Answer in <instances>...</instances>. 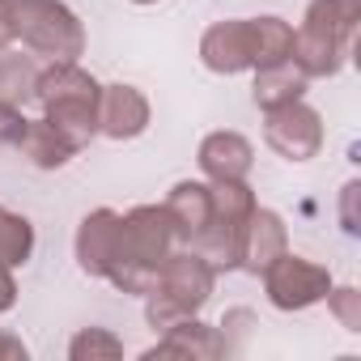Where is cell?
Segmentation results:
<instances>
[{
    "mask_svg": "<svg viewBox=\"0 0 361 361\" xmlns=\"http://www.w3.org/2000/svg\"><path fill=\"white\" fill-rule=\"evenodd\" d=\"M217 289V272L196 255V251H170L145 293V319L153 331H166L170 323L200 314Z\"/></svg>",
    "mask_w": 361,
    "mask_h": 361,
    "instance_id": "obj_4",
    "label": "cell"
},
{
    "mask_svg": "<svg viewBox=\"0 0 361 361\" xmlns=\"http://www.w3.org/2000/svg\"><path fill=\"white\" fill-rule=\"evenodd\" d=\"M35 81H39V68L30 56H18V51H0V102H13V106H26L35 98Z\"/></svg>",
    "mask_w": 361,
    "mask_h": 361,
    "instance_id": "obj_19",
    "label": "cell"
},
{
    "mask_svg": "<svg viewBox=\"0 0 361 361\" xmlns=\"http://www.w3.org/2000/svg\"><path fill=\"white\" fill-rule=\"evenodd\" d=\"M209 192H213V217L230 226H243L259 204L247 178H221V183H209Z\"/></svg>",
    "mask_w": 361,
    "mask_h": 361,
    "instance_id": "obj_20",
    "label": "cell"
},
{
    "mask_svg": "<svg viewBox=\"0 0 361 361\" xmlns=\"http://www.w3.org/2000/svg\"><path fill=\"white\" fill-rule=\"evenodd\" d=\"M30 255H35V226H30V217H22V213L0 204V264L26 268Z\"/></svg>",
    "mask_w": 361,
    "mask_h": 361,
    "instance_id": "obj_18",
    "label": "cell"
},
{
    "mask_svg": "<svg viewBox=\"0 0 361 361\" xmlns=\"http://www.w3.org/2000/svg\"><path fill=\"white\" fill-rule=\"evenodd\" d=\"M123 357V340L111 327H81L68 340V361H119Z\"/></svg>",
    "mask_w": 361,
    "mask_h": 361,
    "instance_id": "obj_21",
    "label": "cell"
},
{
    "mask_svg": "<svg viewBox=\"0 0 361 361\" xmlns=\"http://www.w3.org/2000/svg\"><path fill=\"white\" fill-rule=\"evenodd\" d=\"M306 85L310 77L293 64V60H281V64H268V68H255V106L259 111H272V106H285V102H298L306 98Z\"/></svg>",
    "mask_w": 361,
    "mask_h": 361,
    "instance_id": "obj_16",
    "label": "cell"
},
{
    "mask_svg": "<svg viewBox=\"0 0 361 361\" xmlns=\"http://www.w3.org/2000/svg\"><path fill=\"white\" fill-rule=\"evenodd\" d=\"M98 98L102 85L81 68V60L47 64L35 81V102L43 106V119L56 123L77 153L98 136Z\"/></svg>",
    "mask_w": 361,
    "mask_h": 361,
    "instance_id": "obj_3",
    "label": "cell"
},
{
    "mask_svg": "<svg viewBox=\"0 0 361 361\" xmlns=\"http://www.w3.org/2000/svg\"><path fill=\"white\" fill-rule=\"evenodd\" d=\"M357 22H361V0H310L302 26L293 30V64L319 81V77H336L353 51L357 39Z\"/></svg>",
    "mask_w": 361,
    "mask_h": 361,
    "instance_id": "obj_2",
    "label": "cell"
},
{
    "mask_svg": "<svg viewBox=\"0 0 361 361\" xmlns=\"http://www.w3.org/2000/svg\"><path fill=\"white\" fill-rule=\"evenodd\" d=\"M264 145L285 161H310L323 149V115L306 98L272 106L264 111Z\"/></svg>",
    "mask_w": 361,
    "mask_h": 361,
    "instance_id": "obj_7",
    "label": "cell"
},
{
    "mask_svg": "<svg viewBox=\"0 0 361 361\" xmlns=\"http://www.w3.org/2000/svg\"><path fill=\"white\" fill-rule=\"evenodd\" d=\"M174 226L166 204H136L128 213H119V247H115V264L106 272V281L119 293L145 298L161 259L174 251Z\"/></svg>",
    "mask_w": 361,
    "mask_h": 361,
    "instance_id": "obj_1",
    "label": "cell"
},
{
    "mask_svg": "<svg viewBox=\"0 0 361 361\" xmlns=\"http://www.w3.org/2000/svg\"><path fill=\"white\" fill-rule=\"evenodd\" d=\"M0 361H26V344L9 331H0Z\"/></svg>",
    "mask_w": 361,
    "mask_h": 361,
    "instance_id": "obj_27",
    "label": "cell"
},
{
    "mask_svg": "<svg viewBox=\"0 0 361 361\" xmlns=\"http://www.w3.org/2000/svg\"><path fill=\"white\" fill-rule=\"evenodd\" d=\"M132 5H157V0H132Z\"/></svg>",
    "mask_w": 361,
    "mask_h": 361,
    "instance_id": "obj_28",
    "label": "cell"
},
{
    "mask_svg": "<svg viewBox=\"0 0 361 361\" xmlns=\"http://www.w3.org/2000/svg\"><path fill=\"white\" fill-rule=\"evenodd\" d=\"M196 161H200V174L209 178V183H221V178H247L251 166H255V145L243 132L217 128V132H209L200 140Z\"/></svg>",
    "mask_w": 361,
    "mask_h": 361,
    "instance_id": "obj_13",
    "label": "cell"
},
{
    "mask_svg": "<svg viewBox=\"0 0 361 361\" xmlns=\"http://www.w3.org/2000/svg\"><path fill=\"white\" fill-rule=\"evenodd\" d=\"M200 64L217 77H238L255 68V35H251V18H226L213 22L200 35Z\"/></svg>",
    "mask_w": 361,
    "mask_h": 361,
    "instance_id": "obj_8",
    "label": "cell"
},
{
    "mask_svg": "<svg viewBox=\"0 0 361 361\" xmlns=\"http://www.w3.org/2000/svg\"><path fill=\"white\" fill-rule=\"evenodd\" d=\"M149 119H153V106H149L145 90H136L128 81L102 85V98H98V136H106V140H136V136L149 132Z\"/></svg>",
    "mask_w": 361,
    "mask_h": 361,
    "instance_id": "obj_9",
    "label": "cell"
},
{
    "mask_svg": "<svg viewBox=\"0 0 361 361\" xmlns=\"http://www.w3.org/2000/svg\"><path fill=\"white\" fill-rule=\"evenodd\" d=\"M18 35H13V0H0V51L13 47Z\"/></svg>",
    "mask_w": 361,
    "mask_h": 361,
    "instance_id": "obj_26",
    "label": "cell"
},
{
    "mask_svg": "<svg viewBox=\"0 0 361 361\" xmlns=\"http://www.w3.org/2000/svg\"><path fill=\"white\" fill-rule=\"evenodd\" d=\"M323 302H327L331 319H336L348 336L361 331V289H357V285H331Z\"/></svg>",
    "mask_w": 361,
    "mask_h": 361,
    "instance_id": "obj_22",
    "label": "cell"
},
{
    "mask_svg": "<svg viewBox=\"0 0 361 361\" xmlns=\"http://www.w3.org/2000/svg\"><path fill=\"white\" fill-rule=\"evenodd\" d=\"M357 196H361V183H357V178H348V183H344V192H340V230H344L348 238H357V234H361Z\"/></svg>",
    "mask_w": 361,
    "mask_h": 361,
    "instance_id": "obj_24",
    "label": "cell"
},
{
    "mask_svg": "<svg viewBox=\"0 0 361 361\" xmlns=\"http://www.w3.org/2000/svg\"><path fill=\"white\" fill-rule=\"evenodd\" d=\"M251 35H255V68H268V64H281L293 56V26L276 13L251 18Z\"/></svg>",
    "mask_w": 361,
    "mask_h": 361,
    "instance_id": "obj_17",
    "label": "cell"
},
{
    "mask_svg": "<svg viewBox=\"0 0 361 361\" xmlns=\"http://www.w3.org/2000/svg\"><path fill=\"white\" fill-rule=\"evenodd\" d=\"M13 306H18V281L9 264H0V314H9Z\"/></svg>",
    "mask_w": 361,
    "mask_h": 361,
    "instance_id": "obj_25",
    "label": "cell"
},
{
    "mask_svg": "<svg viewBox=\"0 0 361 361\" xmlns=\"http://www.w3.org/2000/svg\"><path fill=\"white\" fill-rule=\"evenodd\" d=\"M13 35L30 56L51 64L85 56V26L64 0H13Z\"/></svg>",
    "mask_w": 361,
    "mask_h": 361,
    "instance_id": "obj_5",
    "label": "cell"
},
{
    "mask_svg": "<svg viewBox=\"0 0 361 361\" xmlns=\"http://www.w3.org/2000/svg\"><path fill=\"white\" fill-rule=\"evenodd\" d=\"M161 204H166V213H170L174 238L183 243V247H188V243L209 226V217H213V192H209L204 178H178Z\"/></svg>",
    "mask_w": 361,
    "mask_h": 361,
    "instance_id": "obj_14",
    "label": "cell"
},
{
    "mask_svg": "<svg viewBox=\"0 0 361 361\" xmlns=\"http://www.w3.org/2000/svg\"><path fill=\"white\" fill-rule=\"evenodd\" d=\"M26 111L13 106V102H0V149H18L22 132H26Z\"/></svg>",
    "mask_w": 361,
    "mask_h": 361,
    "instance_id": "obj_23",
    "label": "cell"
},
{
    "mask_svg": "<svg viewBox=\"0 0 361 361\" xmlns=\"http://www.w3.org/2000/svg\"><path fill=\"white\" fill-rule=\"evenodd\" d=\"M18 153H22L35 170H64V166L77 157V149L68 145V136H64L56 123H47V119H30V123H26L22 140H18Z\"/></svg>",
    "mask_w": 361,
    "mask_h": 361,
    "instance_id": "obj_15",
    "label": "cell"
},
{
    "mask_svg": "<svg viewBox=\"0 0 361 361\" xmlns=\"http://www.w3.org/2000/svg\"><path fill=\"white\" fill-rule=\"evenodd\" d=\"M115 247H119V213L106 209V204L85 213L81 226H77V238H73L77 268L94 281H106V272L115 264Z\"/></svg>",
    "mask_w": 361,
    "mask_h": 361,
    "instance_id": "obj_10",
    "label": "cell"
},
{
    "mask_svg": "<svg viewBox=\"0 0 361 361\" xmlns=\"http://www.w3.org/2000/svg\"><path fill=\"white\" fill-rule=\"evenodd\" d=\"M226 348H230V344H226V336H221L213 323H204L200 314H188V319L170 323L153 348H145V361H153V357H192V361H217V357H226Z\"/></svg>",
    "mask_w": 361,
    "mask_h": 361,
    "instance_id": "obj_12",
    "label": "cell"
},
{
    "mask_svg": "<svg viewBox=\"0 0 361 361\" xmlns=\"http://www.w3.org/2000/svg\"><path fill=\"white\" fill-rule=\"evenodd\" d=\"M259 281H264L268 302H272L276 310H285V314H298V310L319 306V302L327 298V289L336 285V281H331V268H323V264H314V259H306V255H298V251L276 255V259L259 272Z\"/></svg>",
    "mask_w": 361,
    "mask_h": 361,
    "instance_id": "obj_6",
    "label": "cell"
},
{
    "mask_svg": "<svg viewBox=\"0 0 361 361\" xmlns=\"http://www.w3.org/2000/svg\"><path fill=\"white\" fill-rule=\"evenodd\" d=\"M285 251H289V226H285V217H281L276 209L255 204V213H251L247 226H243L238 268L251 272V276H259V272H264L276 255H285Z\"/></svg>",
    "mask_w": 361,
    "mask_h": 361,
    "instance_id": "obj_11",
    "label": "cell"
}]
</instances>
